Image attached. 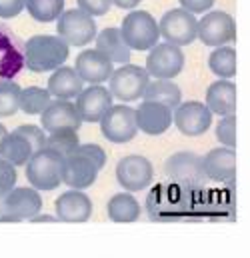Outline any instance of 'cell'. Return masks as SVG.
I'll return each instance as SVG.
<instances>
[{
  "label": "cell",
  "mask_w": 250,
  "mask_h": 258,
  "mask_svg": "<svg viewBox=\"0 0 250 258\" xmlns=\"http://www.w3.org/2000/svg\"><path fill=\"white\" fill-rule=\"evenodd\" d=\"M196 16L186 12L184 8H172L162 14L158 20V32L164 42L174 46H188L196 40Z\"/></svg>",
  "instance_id": "obj_9"
},
{
  "label": "cell",
  "mask_w": 250,
  "mask_h": 258,
  "mask_svg": "<svg viewBox=\"0 0 250 258\" xmlns=\"http://www.w3.org/2000/svg\"><path fill=\"white\" fill-rule=\"evenodd\" d=\"M6 134H8V128H6L4 124H0V144H2V140H4Z\"/></svg>",
  "instance_id": "obj_41"
},
{
  "label": "cell",
  "mask_w": 250,
  "mask_h": 258,
  "mask_svg": "<svg viewBox=\"0 0 250 258\" xmlns=\"http://www.w3.org/2000/svg\"><path fill=\"white\" fill-rule=\"evenodd\" d=\"M24 10V0H0V18H14Z\"/></svg>",
  "instance_id": "obj_38"
},
{
  "label": "cell",
  "mask_w": 250,
  "mask_h": 258,
  "mask_svg": "<svg viewBox=\"0 0 250 258\" xmlns=\"http://www.w3.org/2000/svg\"><path fill=\"white\" fill-rule=\"evenodd\" d=\"M208 110L218 116H228L236 112V84L232 80H214L206 88V102Z\"/></svg>",
  "instance_id": "obj_21"
},
{
  "label": "cell",
  "mask_w": 250,
  "mask_h": 258,
  "mask_svg": "<svg viewBox=\"0 0 250 258\" xmlns=\"http://www.w3.org/2000/svg\"><path fill=\"white\" fill-rule=\"evenodd\" d=\"M202 166L206 178L222 184H234V176H236L234 148H226V146L212 148L210 152H206V156H202Z\"/></svg>",
  "instance_id": "obj_17"
},
{
  "label": "cell",
  "mask_w": 250,
  "mask_h": 258,
  "mask_svg": "<svg viewBox=\"0 0 250 258\" xmlns=\"http://www.w3.org/2000/svg\"><path fill=\"white\" fill-rule=\"evenodd\" d=\"M142 100H152L174 110L182 102V90L174 80H150L146 84Z\"/></svg>",
  "instance_id": "obj_25"
},
{
  "label": "cell",
  "mask_w": 250,
  "mask_h": 258,
  "mask_svg": "<svg viewBox=\"0 0 250 258\" xmlns=\"http://www.w3.org/2000/svg\"><path fill=\"white\" fill-rule=\"evenodd\" d=\"M112 100L114 98L110 96L108 88L102 84H90L88 88H82L74 98V106L82 122H100V118L112 106Z\"/></svg>",
  "instance_id": "obj_13"
},
{
  "label": "cell",
  "mask_w": 250,
  "mask_h": 258,
  "mask_svg": "<svg viewBox=\"0 0 250 258\" xmlns=\"http://www.w3.org/2000/svg\"><path fill=\"white\" fill-rule=\"evenodd\" d=\"M78 146H80L78 130H72V128L54 130V132H48V136H46V148L58 152L60 156L74 154L78 150Z\"/></svg>",
  "instance_id": "obj_30"
},
{
  "label": "cell",
  "mask_w": 250,
  "mask_h": 258,
  "mask_svg": "<svg viewBox=\"0 0 250 258\" xmlns=\"http://www.w3.org/2000/svg\"><path fill=\"white\" fill-rule=\"evenodd\" d=\"M76 4H78L76 8H80L90 16H104L112 6L110 0H76Z\"/></svg>",
  "instance_id": "obj_36"
},
{
  "label": "cell",
  "mask_w": 250,
  "mask_h": 258,
  "mask_svg": "<svg viewBox=\"0 0 250 258\" xmlns=\"http://www.w3.org/2000/svg\"><path fill=\"white\" fill-rule=\"evenodd\" d=\"M118 30L130 50H150L160 42L158 20L146 10H130Z\"/></svg>",
  "instance_id": "obj_3"
},
{
  "label": "cell",
  "mask_w": 250,
  "mask_h": 258,
  "mask_svg": "<svg viewBox=\"0 0 250 258\" xmlns=\"http://www.w3.org/2000/svg\"><path fill=\"white\" fill-rule=\"evenodd\" d=\"M30 222H56V216H50V214H36L30 218Z\"/></svg>",
  "instance_id": "obj_40"
},
{
  "label": "cell",
  "mask_w": 250,
  "mask_h": 258,
  "mask_svg": "<svg viewBox=\"0 0 250 258\" xmlns=\"http://www.w3.org/2000/svg\"><path fill=\"white\" fill-rule=\"evenodd\" d=\"M32 154H34V148L30 146V142L14 130L8 132L2 140V144H0V158L6 160L8 164H12L14 168L24 166L30 160Z\"/></svg>",
  "instance_id": "obj_24"
},
{
  "label": "cell",
  "mask_w": 250,
  "mask_h": 258,
  "mask_svg": "<svg viewBox=\"0 0 250 258\" xmlns=\"http://www.w3.org/2000/svg\"><path fill=\"white\" fill-rule=\"evenodd\" d=\"M98 26L94 16L82 12L80 8H68L56 18V36L62 38L68 46L82 48L96 38Z\"/></svg>",
  "instance_id": "obj_4"
},
{
  "label": "cell",
  "mask_w": 250,
  "mask_h": 258,
  "mask_svg": "<svg viewBox=\"0 0 250 258\" xmlns=\"http://www.w3.org/2000/svg\"><path fill=\"white\" fill-rule=\"evenodd\" d=\"M178 2H180V8H184L186 12L196 16V14L208 12L216 0H178Z\"/></svg>",
  "instance_id": "obj_37"
},
{
  "label": "cell",
  "mask_w": 250,
  "mask_h": 258,
  "mask_svg": "<svg viewBox=\"0 0 250 258\" xmlns=\"http://www.w3.org/2000/svg\"><path fill=\"white\" fill-rule=\"evenodd\" d=\"M14 132H18L20 136H24L30 142V146L34 148V152L46 148V132L40 128V126H36V124H20L18 128H14Z\"/></svg>",
  "instance_id": "obj_33"
},
{
  "label": "cell",
  "mask_w": 250,
  "mask_h": 258,
  "mask_svg": "<svg viewBox=\"0 0 250 258\" xmlns=\"http://www.w3.org/2000/svg\"><path fill=\"white\" fill-rule=\"evenodd\" d=\"M82 126V120L76 112V106L72 100H50V104L40 112V128L44 132L72 128L78 130Z\"/></svg>",
  "instance_id": "obj_20"
},
{
  "label": "cell",
  "mask_w": 250,
  "mask_h": 258,
  "mask_svg": "<svg viewBox=\"0 0 250 258\" xmlns=\"http://www.w3.org/2000/svg\"><path fill=\"white\" fill-rule=\"evenodd\" d=\"M106 212L112 222H136L142 214V208L132 192H118L110 196L106 204Z\"/></svg>",
  "instance_id": "obj_26"
},
{
  "label": "cell",
  "mask_w": 250,
  "mask_h": 258,
  "mask_svg": "<svg viewBox=\"0 0 250 258\" xmlns=\"http://www.w3.org/2000/svg\"><path fill=\"white\" fill-rule=\"evenodd\" d=\"M184 68V52L180 46L158 42L148 50L144 70L156 80H174Z\"/></svg>",
  "instance_id": "obj_8"
},
{
  "label": "cell",
  "mask_w": 250,
  "mask_h": 258,
  "mask_svg": "<svg viewBox=\"0 0 250 258\" xmlns=\"http://www.w3.org/2000/svg\"><path fill=\"white\" fill-rule=\"evenodd\" d=\"M20 90L14 80H0V118L14 116L20 110Z\"/></svg>",
  "instance_id": "obj_31"
},
{
  "label": "cell",
  "mask_w": 250,
  "mask_h": 258,
  "mask_svg": "<svg viewBox=\"0 0 250 258\" xmlns=\"http://www.w3.org/2000/svg\"><path fill=\"white\" fill-rule=\"evenodd\" d=\"M82 88H84V82L74 70V66H60L52 70L46 84V90L54 100H74Z\"/></svg>",
  "instance_id": "obj_22"
},
{
  "label": "cell",
  "mask_w": 250,
  "mask_h": 258,
  "mask_svg": "<svg viewBox=\"0 0 250 258\" xmlns=\"http://www.w3.org/2000/svg\"><path fill=\"white\" fill-rule=\"evenodd\" d=\"M208 68L222 80H232L236 76V50L232 46H218L208 56Z\"/></svg>",
  "instance_id": "obj_27"
},
{
  "label": "cell",
  "mask_w": 250,
  "mask_h": 258,
  "mask_svg": "<svg viewBox=\"0 0 250 258\" xmlns=\"http://www.w3.org/2000/svg\"><path fill=\"white\" fill-rule=\"evenodd\" d=\"M148 82H150V76L142 66L122 64L112 70L108 78V92L112 98H116L122 104L136 102L142 98Z\"/></svg>",
  "instance_id": "obj_5"
},
{
  "label": "cell",
  "mask_w": 250,
  "mask_h": 258,
  "mask_svg": "<svg viewBox=\"0 0 250 258\" xmlns=\"http://www.w3.org/2000/svg\"><path fill=\"white\" fill-rule=\"evenodd\" d=\"M98 172L100 168L90 162L88 158L80 156V154H70V156H64L62 160V182L68 188H74V190H86L90 188L96 178H98Z\"/></svg>",
  "instance_id": "obj_18"
},
{
  "label": "cell",
  "mask_w": 250,
  "mask_h": 258,
  "mask_svg": "<svg viewBox=\"0 0 250 258\" xmlns=\"http://www.w3.org/2000/svg\"><path fill=\"white\" fill-rule=\"evenodd\" d=\"M154 168L146 156L128 154L116 164V180L126 192H142L152 184Z\"/></svg>",
  "instance_id": "obj_10"
},
{
  "label": "cell",
  "mask_w": 250,
  "mask_h": 258,
  "mask_svg": "<svg viewBox=\"0 0 250 258\" xmlns=\"http://www.w3.org/2000/svg\"><path fill=\"white\" fill-rule=\"evenodd\" d=\"M70 46L56 34H34L24 44V64L30 72H52L66 64Z\"/></svg>",
  "instance_id": "obj_1"
},
{
  "label": "cell",
  "mask_w": 250,
  "mask_h": 258,
  "mask_svg": "<svg viewBox=\"0 0 250 258\" xmlns=\"http://www.w3.org/2000/svg\"><path fill=\"white\" fill-rule=\"evenodd\" d=\"M62 160L64 156L50 148L36 150L30 156V160L24 164L26 180L30 182V186L36 188L38 192L56 190L62 184Z\"/></svg>",
  "instance_id": "obj_2"
},
{
  "label": "cell",
  "mask_w": 250,
  "mask_h": 258,
  "mask_svg": "<svg viewBox=\"0 0 250 258\" xmlns=\"http://www.w3.org/2000/svg\"><path fill=\"white\" fill-rule=\"evenodd\" d=\"M96 50L102 52L112 64H130V54L132 50L126 46L124 38L116 26H108L100 32H96Z\"/></svg>",
  "instance_id": "obj_23"
},
{
  "label": "cell",
  "mask_w": 250,
  "mask_h": 258,
  "mask_svg": "<svg viewBox=\"0 0 250 258\" xmlns=\"http://www.w3.org/2000/svg\"><path fill=\"white\" fill-rule=\"evenodd\" d=\"M0 206L2 212H8L22 222L30 220L42 210V196L32 186H14L0 200Z\"/></svg>",
  "instance_id": "obj_14"
},
{
  "label": "cell",
  "mask_w": 250,
  "mask_h": 258,
  "mask_svg": "<svg viewBox=\"0 0 250 258\" xmlns=\"http://www.w3.org/2000/svg\"><path fill=\"white\" fill-rule=\"evenodd\" d=\"M196 38L208 48L228 46L236 38V22L228 12L208 10L196 24Z\"/></svg>",
  "instance_id": "obj_6"
},
{
  "label": "cell",
  "mask_w": 250,
  "mask_h": 258,
  "mask_svg": "<svg viewBox=\"0 0 250 258\" xmlns=\"http://www.w3.org/2000/svg\"><path fill=\"white\" fill-rule=\"evenodd\" d=\"M164 172H166L168 180H172L180 186H186V188H196L206 182L202 156H198L196 152H190V150L174 152L172 156H168L164 162Z\"/></svg>",
  "instance_id": "obj_7"
},
{
  "label": "cell",
  "mask_w": 250,
  "mask_h": 258,
  "mask_svg": "<svg viewBox=\"0 0 250 258\" xmlns=\"http://www.w3.org/2000/svg\"><path fill=\"white\" fill-rule=\"evenodd\" d=\"M134 120L136 128L144 134L160 136L172 126V108L152 100H142L138 108H134Z\"/></svg>",
  "instance_id": "obj_15"
},
{
  "label": "cell",
  "mask_w": 250,
  "mask_h": 258,
  "mask_svg": "<svg viewBox=\"0 0 250 258\" xmlns=\"http://www.w3.org/2000/svg\"><path fill=\"white\" fill-rule=\"evenodd\" d=\"M74 70L78 72L84 84H102V82H108L114 64L96 48H84L76 56Z\"/></svg>",
  "instance_id": "obj_19"
},
{
  "label": "cell",
  "mask_w": 250,
  "mask_h": 258,
  "mask_svg": "<svg viewBox=\"0 0 250 258\" xmlns=\"http://www.w3.org/2000/svg\"><path fill=\"white\" fill-rule=\"evenodd\" d=\"M100 132L102 136L112 144H126L136 134V120H134V108L128 104H112L106 114L100 118Z\"/></svg>",
  "instance_id": "obj_11"
},
{
  "label": "cell",
  "mask_w": 250,
  "mask_h": 258,
  "mask_svg": "<svg viewBox=\"0 0 250 258\" xmlns=\"http://www.w3.org/2000/svg\"><path fill=\"white\" fill-rule=\"evenodd\" d=\"M110 2L118 8H122V10H134L142 0H110Z\"/></svg>",
  "instance_id": "obj_39"
},
{
  "label": "cell",
  "mask_w": 250,
  "mask_h": 258,
  "mask_svg": "<svg viewBox=\"0 0 250 258\" xmlns=\"http://www.w3.org/2000/svg\"><path fill=\"white\" fill-rule=\"evenodd\" d=\"M16 178H18L16 168L0 158V200L16 186Z\"/></svg>",
  "instance_id": "obj_35"
},
{
  "label": "cell",
  "mask_w": 250,
  "mask_h": 258,
  "mask_svg": "<svg viewBox=\"0 0 250 258\" xmlns=\"http://www.w3.org/2000/svg\"><path fill=\"white\" fill-rule=\"evenodd\" d=\"M50 100H52V96H50V92L46 88L28 86V88L20 90V110L24 114H30V116L40 114L50 104Z\"/></svg>",
  "instance_id": "obj_29"
},
{
  "label": "cell",
  "mask_w": 250,
  "mask_h": 258,
  "mask_svg": "<svg viewBox=\"0 0 250 258\" xmlns=\"http://www.w3.org/2000/svg\"><path fill=\"white\" fill-rule=\"evenodd\" d=\"M172 124L184 136H200L212 124V112L204 102L188 100L172 110Z\"/></svg>",
  "instance_id": "obj_12"
},
{
  "label": "cell",
  "mask_w": 250,
  "mask_h": 258,
  "mask_svg": "<svg viewBox=\"0 0 250 258\" xmlns=\"http://www.w3.org/2000/svg\"><path fill=\"white\" fill-rule=\"evenodd\" d=\"M216 140L226 148L236 146V118H234V114L220 116V120L216 124Z\"/></svg>",
  "instance_id": "obj_32"
},
{
  "label": "cell",
  "mask_w": 250,
  "mask_h": 258,
  "mask_svg": "<svg viewBox=\"0 0 250 258\" xmlns=\"http://www.w3.org/2000/svg\"><path fill=\"white\" fill-rule=\"evenodd\" d=\"M76 154L88 158V160L94 162L98 168H104V164H106V152H104V148H102L100 144H94V142H86V144H82V142H80Z\"/></svg>",
  "instance_id": "obj_34"
},
{
  "label": "cell",
  "mask_w": 250,
  "mask_h": 258,
  "mask_svg": "<svg viewBox=\"0 0 250 258\" xmlns=\"http://www.w3.org/2000/svg\"><path fill=\"white\" fill-rule=\"evenodd\" d=\"M54 210H56V220L68 222V224H80L86 222L92 214V200L88 198V194L82 190H74L68 188L62 192L56 202H54Z\"/></svg>",
  "instance_id": "obj_16"
},
{
  "label": "cell",
  "mask_w": 250,
  "mask_h": 258,
  "mask_svg": "<svg viewBox=\"0 0 250 258\" xmlns=\"http://www.w3.org/2000/svg\"><path fill=\"white\" fill-rule=\"evenodd\" d=\"M24 10L36 22H56L64 12V0H24Z\"/></svg>",
  "instance_id": "obj_28"
}]
</instances>
